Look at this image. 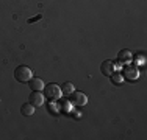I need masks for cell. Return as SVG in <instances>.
<instances>
[{"mask_svg":"<svg viewBox=\"0 0 147 140\" xmlns=\"http://www.w3.org/2000/svg\"><path fill=\"white\" fill-rule=\"evenodd\" d=\"M63 95V92H61V87L58 86V84H49V86H44V97H47L49 100H52V101H57L59 100Z\"/></svg>","mask_w":147,"mask_h":140,"instance_id":"6da1fadb","label":"cell"},{"mask_svg":"<svg viewBox=\"0 0 147 140\" xmlns=\"http://www.w3.org/2000/svg\"><path fill=\"white\" fill-rule=\"evenodd\" d=\"M61 109H64V111H69V104H67V103H61Z\"/></svg>","mask_w":147,"mask_h":140,"instance_id":"7c38bea8","label":"cell"},{"mask_svg":"<svg viewBox=\"0 0 147 140\" xmlns=\"http://www.w3.org/2000/svg\"><path fill=\"white\" fill-rule=\"evenodd\" d=\"M20 112H22V115H33L34 114V106L31 103H25L20 107Z\"/></svg>","mask_w":147,"mask_h":140,"instance_id":"9c48e42d","label":"cell"},{"mask_svg":"<svg viewBox=\"0 0 147 140\" xmlns=\"http://www.w3.org/2000/svg\"><path fill=\"white\" fill-rule=\"evenodd\" d=\"M114 70H116V65H114V62L110 61V59L103 61L102 65H100V72H102L105 76H111L114 73Z\"/></svg>","mask_w":147,"mask_h":140,"instance_id":"8992f818","label":"cell"},{"mask_svg":"<svg viewBox=\"0 0 147 140\" xmlns=\"http://www.w3.org/2000/svg\"><path fill=\"white\" fill-rule=\"evenodd\" d=\"M111 79H113L114 84H121L122 81H124V76L119 75V73H113V75H111Z\"/></svg>","mask_w":147,"mask_h":140,"instance_id":"8fae6325","label":"cell"},{"mask_svg":"<svg viewBox=\"0 0 147 140\" xmlns=\"http://www.w3.org/2000/svg\"><path fill=\"white\" fill-rule=\"evenodd\" d=\"M71 95H72V103L75 104V106H85V104L88 103V97H86L83 92L74 90Z\"/></svg>","mask_w":147,"mask_h":140,"instance_id":"5b68a950","label":"cell"},{"mask_svg":"<svg viewBox=\"0 0 147 140\" xmlns=\"http://www.w3.org/2000/svg\"><path fill=\"white\" fill-rule=\"evenodd\" d=\"M28 103H31L34 107H39V106H42L44 104V95L41 93V90H33V92L30 93V97H28Z\"/></svg>","mask_w":147,"mask_h":140,"instance_id":"277c9868","label":"cell"},{"mask_svg":"<svg viewBox=\"0 0 147 140\" xmlns=\"http://www.w3.org/2000/svg\"><path fill=\"white\" fill-rule=\"evenodd\" d=\"M14 78L19 83H28L31 79V70L27 65H19L14 70Z\"/></svg>","mask_w":147,"mask_h":140,"instance_id":"7a4b0ae2","label":"cell"},{"mask_svg":"<svg viewBox=\"0 0 147 140\" xmlns=\"http://www.w3.org/2000/svg\"><path fill=\"white\" fill-rule=\"evenodd\" d=\"M28 84H30L31 90H42L44 89V83H42V79H41V78H33V76H31V79L28 81Z\"/></svg>","mask_w":147,"mask_h":140,"instance_id":"ba28073f","label":"cell"},{"mask_svg":"<svg viewBox=\"0 0 147 140\" xmlns=\"http://www.w3.org/2000/svg\"><path fill=\"white\" fill-rule=\"evenodd\" d=\"M61 87H63V89H61V92L64 93V95H71V93L74 92V90H75V86H74L72 83H64Z\"/></svg>","mask_w":147,"mask_h":140,"instance_id":"30bf717a","label":"cell"},{"mask_svg":"<svg viewBox=\"0 0 147 140\" xmlns=\"http://www.w3.org/2000/svg\"><path fill=\"white\" fill-rule=\"evenodd\" d=\"M117 61L122 62V64H127V62L131 61V53L128 50H121L117 53Z\"/></svg>","mask_w":147,"mask_h":140,"instance_id":"52a82bcc","label":"cell"},{"mask_svg":"<svg viewBox=\"0 0 147 140\" xmlns=\"http://www.w3.org/2000/svg\"><path fill=\"white\" fill-rule=\"evenodd\" d=\"M122 76H125V78H128V79H136L139 76L138 65H133V64H128L127 62V65L124 67V75Z\"/></svg>","mask_w":147,"mask_h":140,"instance_id":"3957f363","label":"cell"}]
</instances>
